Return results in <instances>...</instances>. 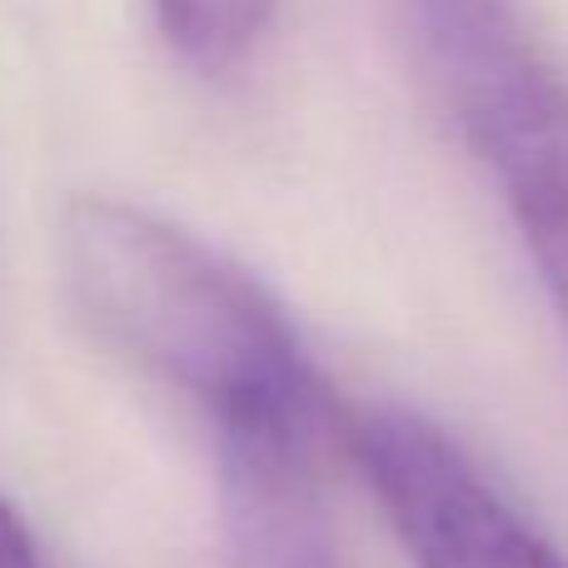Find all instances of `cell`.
Instances as JSON below:
<instances>
[{
    "label": "cell",
    "mask_w": 568,
    "mask_h": 568,
    "mask_svg": "<svg viewBox=\"0 0 568 568\" xmlns=\"http://www.w3.org/2000/svg\"><path fill=\"white\" fill-rule=\"evenodd\" d=\"M55 250L75 320L120 364L195 404L220 454L324 459L339 414L290 314L250 270L110 195L70 200Z\"/></svg>",
    "instance_id": "1"
},
{
    "label": "cell",
    "mask_w": 568,
    "mask_h": 568,
    "mask_svg": "<svg viewBox=\"0 0 568 568\" xmlns=\"http://www.w3.org/2000/svg\"><path fill=\"white\" fill-rule=\"evenodd\" d=\"M429 6H449V10H509V0H429Z\"/></svg>",
    "instance_id": "7"
},
{
    "label": "cell",
    "mask_w": 568,
    "mask_h": 568,
    "mask_svg": "<svg viewBox=\"0 0 568 568\" xmlns=\"http://www.w3.org/2000/svg\"><path fill=\"white\" fill-rule=\"evenodd\" d=\"M419 40L449 120L494 180L568 339V85L514 10L419 0Z\"/></svg>",
    "instance_id": "2"
},
{
    "label": "cell",
    "mask_w": 568,
    "mask_h": 568,
    "mask_svg": "<svg viewBox=\"0 0 568 568\" xmlns=\"http://www.w3.org/2000/svg\"><path fill=\"white\" fill-rule=\"evenodd\" d=\"M0 568H40L36 539H30L26 519L6 499H0Z\"/></svg>",
    "instance_id": "6"
},
{
    "label": "cell",
    "mask_w": 568,
    "mask_h": 568,
    "mask_svg": "<svg viewBox=\"0 0 568 568\" xmlns=\"http://www.w3.org/2000/svg\"><path fill=\"white\" fill-rule=\"evenodd\" d=\"M344 434L414 568H568L559 544L434 419L364 409Z\"/></svg>",
    "instance_id": "3"
},
{
    "label": "cell",
    "mask_w": 568,
    "mask_h": 568,
    "mask_svg": "<svg viewBox=\"0 0 568 568\" xmlns=\"http://www.w3.org/2000/svg\"><path fill=\"white\" fill-rule=\"evenodd\" d=\"M165 45L200 75L240 70L275 20V0H150Z\"/></svg>",
    "instance_id": "5"
},
{
    "label": "cell",
    "mask_w": 568,
    "mask_h": 568,
    "mask_svg": "<svg viewBox=\"0 0 568 568\" xmlns=\"http://www.w3.org/2000/svg\"><path fill=\"white\" fill-rule=\"evenodd\" d=\"M225 459L230 568H349L320 499L310 454H220Z\"/></svg>",
    "instance_id": "4"
}]
</instances>
